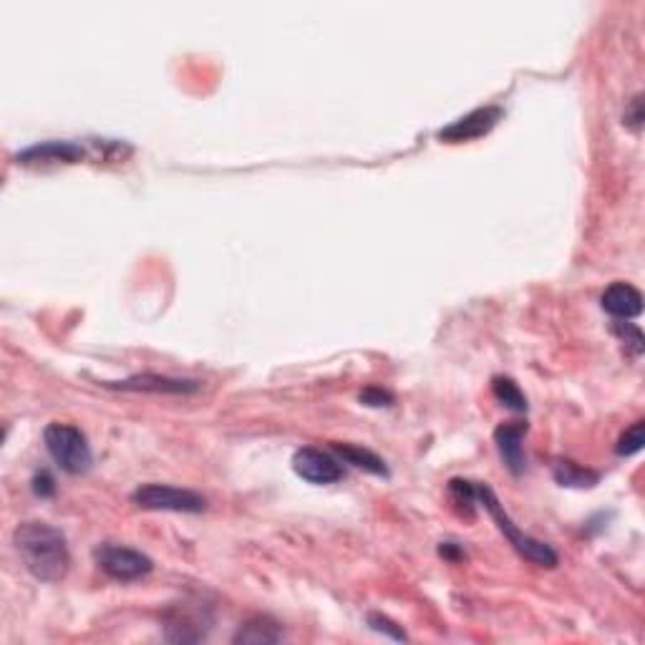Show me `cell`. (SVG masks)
<instances>
[{"label": "cell", "instance_id": "obj_1", "mask_svg": "<svg viewBox=\"0 0 645 645\" xmlns=\"http://www.w3.org/2000/svg\"><path fill=\"white\" fill-rule=\"evenodd\" d=\"M23 565L41 583H58L71 567L66 535L46 522H23L13 535Z\"/></svg>", "mask_w": 645, "mask_h": 645}, {"label": "cell", "instance_id": "obj_2", "mask_svg": "<svg viewBox=\"0 0 645 645\" xmlns=\"http://www.w3.org/2000/svg\"><path fill=\"white\" fill-rule=\"evenodd\" d=\"M474 502H479L489 514H492V520L497 522L499 532L507 537L509 545L520 552L525 560H530L532 565H537V567H555L557 565V560H560V557H557V552L552 550L547 542L535 540V537L525 535L520 527L514 525V522L509 520V514L504 512V507H502V502L497 499V494H494L487 484L474 482Z\"/></svg>", "mask_w": 645, "mask_h": 645}, {"label": "cell", "instance_id": "obj_3", "mask_svg": "<svg viewBox=\"0 0 645 645\" xmlns=\"http://www.w3.org/2000/svg\"><path fill=\"white\" fill-rule=\"evenodd\" d=\"M48 454L53 462L69 474H84L91 467V446L86 434L71 424H48L43 431Z\"/></svg>", "mask_w": 645, "mask_h": 645}, {"label": "cell", "instance_id": "obj_4", "mask_svg": "<svg viewBox=\"0 0 645 645\" xmlns=\"http://www.w3.org/2000/svg\"><path fill=\"white\" fill-rule=\"evenodd\" d=\"M94 560L101 567V572L116 580V583H137V580H142L154 570L152 557L134 550V547L111 545V542L96 547Z\"/></svg>", "mask_w": 645, "mask_h": 645}, {"label": "cell", "instance_id": "obj_5", "mask_svg": "<svg viewBox=\"0 0 645 645\" xmlns=\"http://www.w3.org/2000/svg\"><path fill=\"white\" fill-rule=\"evenodd\" d=\"M132 502L154 512H184L197 514L207 509V499L192 489H179L172 484H142L132 492Z\"/></svg>", "mask_w": 645, "mask_h": 645}, {"label": "cell", "instance_id": "obj_6", "mask_svg": "<svg viewBox=\"0 0 645 645\" xmlns=\"http://www.w3.org/2000/svg\"><path fill=\"white\" fill-rule=\"evenodd\" d=\"M293 469L300 479L310 484H333L343 479V467L336 457H331L328 451L313 449V446H303L295 451Z\"/></svg>", "mask_w": 645, "mask_h": 645}, {"label": "cell", "instance_id": "obj_7", "mask_svg": "<svg viewBox=\"0 0 645 645\" xmlns=\"http://www.w3.org/2000/svg\"><path fill=\"white\" fill-rule=\"evenodd\" d=\"M504 116V111L499 106H484V109L469 111L467 116L457 119L454 124H449L446 129H441L439 139L449 144H462L472 142V139L484 137L499 124V119Z\"/></svg>", "mask_w": 645, "mask_h": 645}, {"label": "cell", "instance_id": "obj_8", "mask_svg": "<svg viewBox=\"0 0 645 645\" xmlns=\"http://www.w3.org/2000/svg\"><path fill=\"white\" fill-rule=\"evenodd\" d=\"M109 389L121 391H149V394H195L200 383L189 381V378H172L159 376V373H139V376L124 378L116 383H104Z\"/></svg>", "mask_w": 645, "mask_h": 645}, {"label": "cell", "instance_id": "obj_9", "mask_svg": "<svg viewBox=\"0 0 645 645\" xmlns=\"http://www.w3.org/2000/svg\"><path fill=\"white\" fill-rule=\"evenodd\" d=\"M84 147L76 142H41L23 149L18 154V164L41 167V164H76L84 159Z\"/></svg>", "mask_w": 645, "mask_h": 645}, {"label": "cell", "instance_id": "obj_10", "mask_svg": "<svg viewBox=\"0 0 645 645\" xmlns=\"http://www.w3.org/2000/svg\"><path fill=\"white\" fill-rule=\"evenodd\" d=\"M527 424L522 421H514V424H502L497 431H494V441H497L499 457L504 459L507 469L512 474H522L527 469V457H525V441Z\"/></svg>", "mask_w": 645, "mask_h": 645}, {"label": "cell", "instance_id": "obj_11", "mask_svg": "<svg viewBox=\"0 0 645 645\" xmlns=\"http://www.w3.org/2000/svg\"><path fill=\"white\" fill-rule=\"evenodd\" d=\"M605 313H610L618 320L638 318L643 313V295L638 288H633L630 283H613L600 298Z\"/></svg>", "mask_w": 645, "mask_h": 645}, {"label": "cell", "instance_id": "obj_12", "mask_svg": "<svg viewBox=\"0 0 645 645\" xmlns=\"http://www.w3.org/2000/svg\"><path fill=\"white\" fill-rule=\"evenodd\" d=\"M235 643L245 645H268V643H280L283 640V625L278 620L268 618V615H255V618L245 620V623L237 628Z\"/></svg>", "mask_w": 645, "mask_h": 645}, {"label": "cell", "instance_id": "obj_13", "mask_svg": "<svg viewBox=\"0 0 645 645\" xmlns=\"http://www.w3.org/2000/svg\"><path fill=\"white\" fill-rule=\"evenodd\" d=\"M333 451L343 462L353 464V467L363 469V472H371L376 477H389V467L383 464V459L378 454H373L371 449H363V446L353 444H333Z\"/></svg>", "mask_w": 645, "mask_h": 645}, {"label": "cell", "instance_id": "obj_14", "mask_svg": "<svg viewBox=\"0 0 645 645\" xmlns=\"http://www.w3.org/2000/svg\"><path fill=\"white\" fill-rule=\"evenodd\" d=\"M552 474H555V482L562 484V487H595L600 482V474L593 472V469H585L575 462H555L552 467Z\"/></svg>", "mask_w": 645, "mask_h": 645}, {"label": "cell", "instance_id": "obj_15", "mask_svg": "<svg viewBox=\"0 0 645 645\" xmlns=\"http://www.w3.org/2000/svg\"><path fill=\"white\" fill-rule=\"evenodd\" d=\"M492 391H494V396H497L499 404H504V406H507V409L520 411V414H525V411H527L525 394H522L520 386H517V383H514L512 378L497 376L492 381Z\"/></svg>", "mask_w": 645, "mask_h": 645}, {"label": "cell", "instance_id": "obj_16", "mask_svg": "<svg viewBox=\"0 0 645 645\" xmlns=\"http://www.w3.org/2000/svg\"><path fill=\"white\" fill-rule=\"evenodd\" d=\"M645 444V421H635L630 429H625V434L620 436L618 446H615V451H618V457H633V454H638L640 449H643Z\"/></svg>", "mask_w": 645, "mask_h": 645}, {"label": "cell", "instance_id": "obj_17", "mask_svg": "<svg viewBox=\"0 0 645 645\" xmlns=\"http://www.w3.org/2000/svg\"><path fill=\"white\" fill-rule=\"evenodd\" d=\"M615 336H620V341L625 343V348H628L633 356H640V353L645 351V338L643 333H640L638 326H633V323H615L613 326Z\"/></svg>", "mask_w": 645, "mask_h": 645}, {"label": "cell", "instance_id": "obj_18", "mask_svg": "<svg viewBox=\"0 0 645 645\" xmlns=\"http://www.w3.org/2000/svg\"><path fill=\"white\" fill-rule=\"evenodd\" d=\"M368 625H371V628L376 630V633L389 635V638H394V640H406V633L401 630V625H396L394 620L383 618V615H378V613L368 615Z\"/></svg>", "mask_w": 645, "mask_h": 645}, {"label": "cell", "instance_id": "obj_19", "mask_svg": "<svg viewBox=\"0 0 645 645\" xmlns=\"http://www.w3.org/2000/svg\"><path fill=\"white\" fill-rule=\"evenodd\" d=\"M623 121L625 126L633 129V132H640V126H643V99H640V96H633V99L628 101V109H625Z\"/></svg>", "mask_w": 645, "mask_h": 645}, {"label": "cell", "instance_id": "obj_20", "mask_svg": "<svg viewBox=\"0 0 645 645\" xmlns=\"http://www.w3.org/2000/svg\"><path fill=\"white\" fill-rule=\"evenodd\" d=\"M361 401L368 406H391V401H394V396L386 394L383 389H366L361 394Z\"/></svg>", "mask_w": 645, "mask_h": 645}, {"label": "cell", "instance_id": "obj_21", "mask_svg": "<svg viewBox=\"0 0 645 645\" xmlns=\"http://www.w3.org/2000/svg\"><path fill=\"white\" fill-rule=\"evenodd\" d=\"M33 492L41 494V497H51V494L56 492V484H53L51 474L48 472L36 474V479H33Z\"/></svg>", "mask_w": 645, "mask_h": 645}]
</instances>
